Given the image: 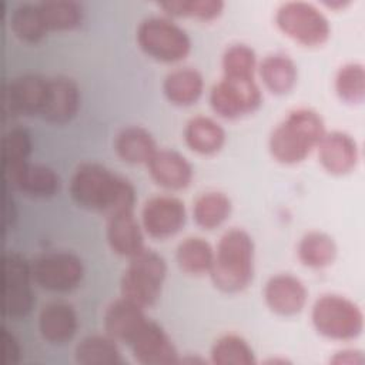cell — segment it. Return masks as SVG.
Here are the masks:
<instances>
[{
	"label": "cell",
	"mask_w": 365,
	"mask_h": 365,
	"mask_svg": "<svg viewBox=\"0 0 365 365\" xmlns=\"http://www.w3.org/2000/svg\"><path fill=\"white\" fill-rule=\"evenodd\" d=\"M68 194L78 207L107 217L123 210H133L135 202L134 185L98 163H83L74 170L68 182Z\"/></svg>",
	"instance_id": "cell-1"
},
{
	"label": "cell",
	"mask_w": 365,
	"mask_h": 365,
	"mask_svg": "<svg viewBox=\"0 0 365 365\" xmlns=\"http://www.w3.org/2000/svg\"><path fill=\"white\" fill-rule=\"evenodd\" d=\"M321 114L308 107L291 110L271 131L268 148L272 158L292 165L304 161L325 134Z\"/></svg>",
	"instance_id": "cell-2"
},
{
	"label": "cell",
	"mask_w": 365,
	"mask_h": 365,
	"mask_svg": "<svg viewBox=\"0 0 365 365\" xmlns=\"http://www.w3.org/2000/svg\"><path fill=\"white\" fill-rule=\"evenodd\" d=\"M214 287L227 294L245 289L254 275V242L242 228H230L218 240L210 269Z\"/></svg>",
	"instance_id": "cell-3"
},
{
	"label": "cell",
	"mask_w": 365,
	"mask_h": 365,
	"mask_svg": "<svg viewBox=\"0 0 365 365\" xmlns=\"http://www.w3.org/2000/svg\"><path fill=\"white\" fill-rule=\"evenodd\" d=\"M128 259L120 278V294L134 304L148 308L160 298L167 275L165 259L145 247Z\"/></svg>",
	"instance_id": "cell-4"
},
{
	"label": "cell",
	"mask_w": 365,
	"mask_h": 365,
	"mask_svg": "<svg viewBox=\"0 0 365 365\" xmlns=\"http://www.w3.org/2000/svg\"><path fill=\"white\" fill-rule=\"evenodd\" d=\"M315 331L334 341H351L364 329V312L352 299L338 294H322L311 307Z\"/></svg>",
	"instance_id": "cell-5"
},
{
	"label": "cell",
	"mask_w": 365,
	"mask_h": 365,
	"mask_svg": "<svg viewBox=\"0 0 365 365\" xmlns=\"http://www.w3.org/2000/svg\"><path fill=\"white\" fill-rule=\"evenodd\" d=\"M135 40L148 57L160 63H178L191 50V40L184 29L164 16H150L140 21Z\"/></svg>",
	"instance_id": "cell-6"
},
{
	"label": "cell",
	"mask_w": 365,
	"mask_h": 365,
	"mask_svg": "<svg viewBox=\"0 0 365 365\" xmlns=\"http://www.w3.org/2000/svg\"><path fill=\"white\" fill-rule=\"evenodd\" d=\"M277 27L291 40L317 47L328 41L331 24L315 4L308 1H285L275 11Z\"/></svg>",
	"instance_id": "cell-7"
},
{
	"label": "cell",
	"mask_w": 365,
	"mask_h": 365,
	"mask_svg": "<svg viewBox=\"0 0 365 365\" xmlns=\"http://www.w3.org/2000/svg\"><path fill=\"white\" fill-rule=\"evenodd\" d=\"M212 111L227 120L251 114L262 103V94L254 77H225L217 81L208 94Z\"/></svg>",
	"instance_id": "cell-8"
},
{
	"label": "cell",
	"mask_w": 365,
	"mask_h": 365,
	"mask_svg": "<svg viewBox=\"0 0 365 365\" xmlns=\"http://www.w3.org/2000/svg\"><path fill=\"white\" fill-rule=\"evenodd\" d=\"M36 285L51 292H67L76 288L84 274L81 259L70 251H47L30 261Z\"/></svg>",
	"instance_id": "cell-9"
},
{
	"label": "cell",
	"mask_w": 365,
	"mask_h": 365,
	"mask_svg": "<svg viewBox=\"0 0 365 365\" xmlns=\"http://www.w3.org/2000/svg\"><path fill=\"white\" fill-rule=\"evenodd\" d=\"M3 302L1 311L11 318L24 317L33 307L30 282L31 267L21 254L6 251L3 254Z\"/></svg>",
	"instance_id": "cell-10"
},
{
	"label": "cell",
	"mask_w": 365,
	"mask_h": 365,
	"mask_svg": "<svg viewBox=\"0 0 365 365\" xmlns=\"http://www.w3.org/2000/svg\"><path fill=\"white\" fill-rule=\"evenodd\" d=\"M184 222L185 205L174 195H153L143 204L140 224L151 238H170L182 228Z\"/></svg>",
	"instance_id": "cell-11"
},
{
	"label": "cell",
	"mask_w": 365,
	"mask_h": 365,
	"mask_svg": "<svg viewBox=\"0 0 365 365\" xmlns=\"http://www.w3.org/2000/svg\"><path fill=\"white\" fill-rule=\"evenodd\" d=\"M46 86L47 77L36 73L13 77L3 87V114L7 117L38 115L44 101Z\"/></svg>",
	"instance_id": "cell-12"
},
{
	"label": "cell",
	"mask_w": 365,
	"mask_h": 365,
	"mask_svg": "<svg viewBox=\"0 0 365 365\" xmlns=\"http://www.w3.org/2000/svg\"><path fill=\"white\" fill-rule=\"evenodd\" d=\"M134 359L143 365L178 364V352L167 332L154 321L145 319L125 344Z\"/></svg>",
	"instance_id": "cell-13"
},
{
	"label": "cell",
	"mask_w": 365,
	"mask_h": 365,
	"mask_svg": "<svg viewBox=\"0 0 365 365\" xmlns=\"http://www.w3.org/2000/svg\"><path fill=\"white\" fill-rule=\"evenodd\" d=\"M78 107L80 90L73 78L66 76L47 77L40 118L53 124H64L77 114Z\"/></svg>",
	"instance_id": "cell-14"
},
{
	"label": "cell",
	"mask_w": 365,
	"mask_h": 365,
	"mask_svg": "<svg viewBox=\"0 0 365 365\" xmlns=\"http://www.w3.org/2000/svg\"><path fill=\"white\" fill-rule=\"evenodd\" d=\"M262 295L269 311L281 317L297 315L302 311L308 299L305 284L288 272L269 277L264 285Z\"/></svg>",
	"instance_id": "cell-15"
},
{
	"label": "cell",
	"mask_w": 365,
	"mask_h": 365,
	"mask_svg": "<svg viewBox=\"0 0 365 365\" xmlns=\"http://www.w3.org/2000/svg\"><path fill=\"white\" fill-rule=\"evenodd\" d=\"M322 168L332 175H345L355 170L359 161V148L354 137L344 131L325 133L317 145Z\"/></svg>",
	"instance_id": "cell-16"
},
{
	"label": "cell",
	"mask_w": 365,
	"mask_h": 365,
	"mask_svg": "<svg viewBox=\"0 0 365 365\" xmlns=\"http://www.w3.org/2000/svg\"><path fill=\"white\" fill-rule=\"evenodd\" d=\"M4 173L10 185L27 197H51L60 187V178L56 171L43 164L24 161L4 168Z\"/></svg>",
	"instance_id": "cell-17"
},
{
	"label": "cell",
	"mask_w": 365,
	"mask_h": 365,
	"mask_svg": "<svg viewBox=\"0 0 365 365\" xmlns=\"http://www.w3.org/2000/svg\"><path fill=\"white\" fill-rule=\"evenodd\" d=\"M145 165L151 180L165 190H182L192 180L191 164L182 154L170 148H158Z\"/></svg>",
	"instance_id": "cell-18"
},
{
	"label": "cell",
	"mask_w": 365,
	"mask_h": 365,
	"mask_svg": "<svg viewBox=\"0 0 365 365\" xmlns=\"http://www.w3.org/2000/svg\"><path fill=\"white\" fill-rule=\"evenodd\" d=\"M143 228L133 210H123L107 217L106 238L110 250L124 258H131L144 248Z\"/></svg>",
	"instance_id": "cell-19"
},
{
	"label": "cell",
	"mask_w": 365,
	"mask_h": 365,
	"mask_svg": "<svg viewBox=\"0 0 365 365\" xmlns=\"http://www.w3.org/2000/svg\"><path fill=\"white\" fill-rule=\"evenodd\" d=\"M78 327L74 308L64 301H50L41 305L37 315V329L40 336L50 344H64L70 341Z\"/></svg>",
	"instance_id": "cell-20"
},
{
	"label": "cell",
	"mask_w": 365,
	"mask_h": 365,
	"mask_svg": "<svg viewBox=\"0 0 365 365\" xmlns=\"http://www.w3.org/2000/svg\"><path fill=\"white\" fill-rule=\"evenodd\" d=\"M145 319L143 307L120 297L107 305L103 315V328L117 342L127 344Z\"/></svg>",
	"instance_id": "cell-21"
},
{
	"label": "cell",
	"mask_w": 365,
	"mask_h": 365,
	"mask_svg": "<svg viewBox=\"0 0 365 365\" xmlns=\"http://www.w3.org/2000/svg\"><path fill=\"white\" fill-rule=\"evenodd\" d=\"M187 147L201 155H212L225 144V131L214 118L198 114L191 117L184 127Z\"/></svg>",
	"instance_id": "cell-22"
},
{
	"label": "cell",
	"mask_w": 365,
	"mask_h": 365,
	"mask_svg": "<svg viewBox=\"0 0 365 365\" xmlns=\"http://www.w3.org/2000/svg\"><path fill=\"white\" fill-rule=\"evenodd\" d=\"M157 150L154 137L141 125H127L114 137V151L127 164H147Z\"/></svg>",
	"instance_id": "cell-23"
},
{
	"label": "cell",
	"mask_w": 365,
	"mask_h": 365,
	"mask_svg": "<svg viewBox=\"0 0 365 365\" xmlns=\"http://www.w3.org/2000/svg\"><path fill=\"white\" fill-rule=\"evenodd\" d=\"M204 91V78L192 67H180L170 71L163 81L165 98L178 107H188L198 101Z\"/></svg>",
	"instance_id": "cell-24"
},
{
	"label": "cell",
	"mask_w": 365,
	"mask_h": 365,
	"mask_svg": "<svg viewBox=\"0 0 365 365\" xmlns=\"http://www.w3.org/2000/svg\"><path fill=\"white\" fill-rule=\"evenodd\" d=\"M258 73L267 90L278 96L289 93L298 78L297 64L282 53L265 56L258 66Z\"/></svg>",
	"instance_id": "cell-25"
},
{
	"label": "cell",
	"mask_w": 365,
	"mask_h": 365,
	"mask_svg": "<svg viewBox=\"0 0 365 365\" xmlns=\"http://www.w3.org/2000/svg\"><path fill=\"white\" fill-rule=\"evenodd\" d=\"M74 361L80 365H117L123 358L117 341L104 332L81 338L74 346Z\"/></svg>",
	"instance_id": "cell-26"
},
{
	"label": "cell",
	"mask_w": 365,
	"mask_h": 365,
	"mask_svg": "<svg viewBox=\"0 0 365 365\" xmlns=\"http://www.w3.org/2000/svg\"><path fill=\"white\" fill-rule=\"evenodd\" d=\"M336 244L322 231L305 232L297 245V255L304 267L321 269L331 265L336 257Z\"/></svg>",
	"instance_id": "cell-27"
},
{
	"label": "cell",
	"mask_w": 365,
	"mask_h": 365,
	"mask_svg": "<svg viewBox=\"0 0 365 365\" xmlns=\"http://www.w3.org/2000/svg\"><path fill=\"white\" fill-rule=\"evenodd\" d=\"M214 259V248L201 237H187L175 248V262L188 275L208 274Z\"/></svg>",
	"instance_id": "cell-28"
},
{
	"label": "cell",
	"mask_w": 365,
	"mask_h": 365,
	"mask_svg": "<svg viewBox=\"0 0 365 365\" xmlns=\"http://www.w3.org/2000/svg\"><path fill=\"white\" fill-rule=\"evenodd\" d=\"M231 200L221 191H205L192 202V220L202 230L220 227L231 214Z\"/></svg>",
	"instance_id": "cell-29"
},
{
	"label": "cell",
	"mask_w": 365,
	"mask_h": 365,
	"mask_svg": "<svg viewBox=\"0 0 365 365\" xmlns=\"http://www.w3.org/2000/svg\"><path fill=\"white\" fill-rule=\"evenodd\" d=\"M37 6L47 33L73 30L83 20V7L73 0H43Z\"/></svg>",
	"instance_id": "cell-30"
},
{
	"label": "cell",
	"mask_w": 365,
	"mask_h": 365,
	"mask_svg": "<svg viewBox=\"0 0 365 365\" xmlns=\"http://www.w3.org/2000/svg\"><path fill=\"white\" fill-rule=\"evenodd\" d=\"M9 26L11 33L24 43H37L47 34L37 3L17 4L9 16Z\"/></svg>",
	"instance_id": "cell-31"
},
{
	"label": "cell",
	"mask_w": 365,
	"mask_h": 365,
	"mask_svg": "<svg viewBox=\"0 0 365 365\" xmlns=\"http://www.w3.org/2000/svg\"><path fill=\"white\" fill-rule=\"evenodd\" d=\"M211 362L215 365H252L255 355L250 344L237 334L218 336L210 351Z\"/></svg>",
	"instance_id": "cell-32"
},
{
	"label": "cell",
	"mask_w": 365,
	"mask_h": 365,
	"mask_svg": "<svg viewBox=\"0 0 365 365\" xmlns=\"http://www.w3.org/2000/svg\"><path fill=\"white\" fill-rule=\"evenodd\" d=\"M157 6L171 17H187L202 21L217 19L224 10L221 0H167L160 1Z\"/></svg>",
	"instance_id": "cell-33"
},
{
	"label": "cell",
	"mask_w": 365,
	"mask_h": 365,
	"mask_svg": "<svg viewBox=\"0 0 365 365\" xmlns=\"http://www.w3.org/2000/svg\"><path fill=\"white\" fill-rule=\"evenodd\" d=\"M335 91L348 104H361L365 98V70L361 63H346L335 74Z\"/></svg>",
	"instance_id": "cell-34"
},
{
	"label": "cell",
	"mask_w": 365,
	"mask_h": 365,
	"mask_svg": "<svg viewBox=\"0 0 365 365\" xmlns=\"http://www.w3.org/2000/svg\"><path fill=\"white\" fill-rule=\"evenodd\" d=\"M221 67L225 77H254L257 70L255 51L244 43L231 44L222 53Z\"/></svg>",
	"instance_id": "cell-35"
},
{
	"label": "cell",
	"mask_w": 365,
	"mask_h": 365,
	"mask_svg": "<svg viewBox=\"0 0 365 365\" xmlns=\"http://www.w3.org/2000/svg\"><path fill=\"white\" fill-rule=\"evenodd\" d=\"M30 151L31 137L26 128L14 125L4 133L1 138V157L4 168L27 161Z\"/></svg>",
	"instance_id": "cell-36"
},
{
	"label": "cell",
	"mask_w": 365,
	"mask_h": 365,
	"mask_svg": "<svg viewBox=\"0 0 365 365\" xmlns=\"http://www.w3.org/2000/svg\"><path fill=\"white\" fill-rule=\"evenodd\" d=\"M1 331V342H3V346H1V364L3 365H9V364H16L20 358V348H19V344L16 341V338L13 336V334L9 332V329L6 327L1 325L0 328Z\"/></svg>",
	"instance_id": "cell-37"
},
{
	"label": "cell",
	"mask_w": 365,
	"mask_h": 365,
	"mask_svg": "<svg viewBox=\"0 0 365 365\" xmlns=\"http://www.w3.org/2000/svg\"><path fill=\"white\" fill-rule=\"evenodd\" d=\"M329 362L334 365H362L365 356L359 349H342L335 352Z\"/></svg>",
	"instance_id": "cell-38"
},
{
	"label": "cell",
	"mask_w": 365,
	"mask_h": 365,
	"mask_svg": "<svg viewBox=\"0 0 365 365\" xmlns=\"http://www.w3.org/2000/svg\"><path fill=\"white\" fill-rule=\"evenodd\" d=\"M351 1H346V0H332V1H324V4L332 10H341L346 6H349Z\"/></svg>",
	"instance_id": "cell-39"
}]
</instances>
